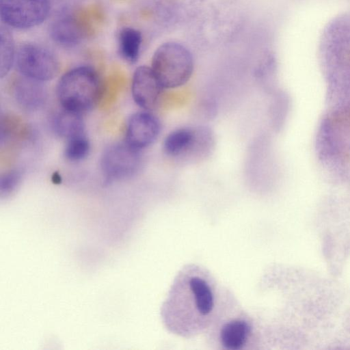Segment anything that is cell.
Instances as JSON below:
<instances>
[{
	"label": "cell",
	"mask_w": 350,
	"mask_h": 350,
	"mask_svg": "<svg viewBox=\"0 0 350 350\" xmlns=\"http://www.w3.org/2000/svg\"><path fill=\"white\" fill-rule=\"evenodd\" d=\"M221 289L206 268L196 264L183 267L161 307L166 329L185 338L204 333L213 318Z\"/></svg>",
	"instance_id": "1"
},
{
	"label": "cell",
	"mask_w": 350,
	"mask_h": 350,
	"mask_svg": "<svg viewBox=\"0 0 350 350\" xmlns=\"http://www.w3.org/2000/svg\"><path fill=\"white\" fill-rule=\"evenodd\" d=\"M204 334L206 343L213 349L254 350L262 345L258 321L225 286L221 287L213 318Z\"/></svg>",
	"instance_id": "2"
},
{
	"label": "cell",
	"mask_w": 350,
	"mask_h": 350,
	"mask_svg": "<svg viewBox=\"0 0 350 350\" xmlns=\"http://www.w3.org/2000/svg\"><path fill=\"white\" fill-rule=\"evenodd\" d=\"M55 90L63 109L82 114L99 100L102 84L93 68L80 66L65 72L59 79Z\"/></svg>",
	"instance_id": "3"
},
{
	"label": "cell",
	"mask_w": 350,
	"mask_h": 350,
	"mask_svg": "<svg viewBox=\"0 0 350 350\" xmlns=\"http://www.w3.org/2000/svg\"><path fill=\"white\" fill-rule=\"evenodd\" d=\"M150 67L163 87L172 89L183 85L190 79L194 62L187 47L176 42H167L154 51Z\"/></svg>",
	"instance_id": "4"
},
{
	"label": "cell",
	"mask_w": 350,
	"mask_h": 350,
	"mask_svg": "<svg viewBox=\"0 0 350 350\" xmlns=\"http://www.w3.org/2000/svg\"><path fill=\"white\" fill-rule=\"evenodd\" d=\"M213 144V133L208 127H182L171 131L165 137L163 150L171 158L193 160L209 154Z\"/></svg>",
	"instance_id": "5"
},
{
	"label": "cell",
	"mask_w": 350,
	"mask_h": 350,
	"mask_svg": "<svg viewBox=\"0 0 350 350\" xmlns=\"http://www.w3.org/2000/svg\"><path fill=\"white\" fill-rule=\"evenodd\" d=\"M15 64L21 76L40 82L52 80L59 70V62L46 47L25 42L16 49Z\"/></svg>",
	"instance_id": "6"
},
{
	"label": "cell",
	"mask_w": 350,
	"mask_h": 350,
	"mask_svg": "<svg viewBox=\"0 0 350 350\" xmlns=\"http://www.w3.org/2000/svg\"><path fill=\"white\" fill-rule=\"evenodd\" d=\"M142 162L141 150L124 142L115 143L105 148L100 165L105 180L113 182L135 176L140 171Z\"/></svg>",
	"instance_id": "7"
},
{
	"label": "cell",
	"mask_w": 350,
	"mask_h": 350,
	"mask_svg": "<svg viewBox=\"0 0 350 350\" xmlns=\"http://www.w3.org/2000/svg\"><path fill=\"white\" fill-rule=\"evenodd\" d=\"M51 8V0H0L1 20L8 27L27 29L42 23Z\"/></svg>",
	"instance_id": "8"
},
{
	"label": "cell",
	"mask_w": 350,
	"mask_h": 350,
	"mask_svg": "<svg viewBox=\"0 0 350 350\" xmlns=\"http://www.w3.org/2000/svg\"><path fill=\"white\" fill-rule=\"evenodd\" d=\"M161 130L160 120L150 111H138L132 114L127 120L125 142L142 150L157 140Z\"/></svg>",
	"instance_id": "9"
},
{
	"label": "cell",
	"mask_w": 350,
	"mask_h": 350,
	"mask_svg": "<svg viewBox=\"0 0 350 350\" xmlns=\"http://www.w3.org/2000/svg\"><path fill=\"white\" fill-rule=\"evenodd\" d=\"M163 89L151 67L141 66L134 71L131 81L132 97L144 110L151 111L157 106Z\"/></svg>",
	"instance_id": "10"
},
{
	"label": "cell",
	"mask_w": 350,
	"mask_h": 350,
	"mask_svg": "<svg viewBox=\"0 0 350 350\" xmlns=\"http://www.w3.org/2000/svg\"><path fill=\"white\" fill-rule=\"evenodd\" d=\"M49 33L56 44L71 48L83 41L86 36V29L79 17L66 13L57 17L51 23Z\"/></svg>",
	"instance_id": "11"
},
{
	"label": "cell",
	"mask_w": 350,
	"mask_h": 350,
	"mask_svg": "<svg viewBox=\"0 0 350 350\" xmlns=\"http://www.w3.org/2000/svg\"><path fill=\"white\" fill-rule=\"evenodd\" d=\"M12 94L16 104L28 111L39 110L47 99V91L43 82L23 76L13 84Z\"/></svg>",
	"instance_id": "12"
},
{
	"label": "cell",
	"mask_w": 350,
	"mask_h": 350,
	"mask_svg": "<svg viewBox=\"0 0 350 350\" xmlns=\"http://www.w3.org/2000/svg\"><path fill=\"white\" fill-rule=\"evenodd\" d=\"M53 133L66 140L85 133V124L81 113L63 109L51 118Z\"/></svg>",
	"instance_id": "13"
},
{
	"label": "cell",
	"mask_w": 350,
	"mask_h": 350,
	"mask_svg": "<svg viewBox=\"0 0 350 350\" xmlns=\"http://www.w3.org/2000/svg\"><path fill=\"white\" fill-rule=\"evenodd\" d=\"M142 36L131 27L121 28L118 33V50L120 57L130 64L135 63L140 55Z\"/></svg>",
	"instance_id": "14"
},
{
	"label": "cell",
	"mask_w": 350,
	"mask_h": 350,
	"mask_svg": "<svg viewBox=\"0 0 350 350\" xmlns=\"http://www.w3.org/2000/svg\"><path fill=\"white\" fill-rule=\"evenodd\" d=\"M1 78L6 76L15 64L16 50L14 38L8 27L3 25L0 29Z\"/></svg>",
	"instance_id": "15"
},
{
	"label": "cell",
	"mask_w": 350,
	"mask_h": 350,
	"mask_svg": "<svg viewBox=\"0 0 350 350\" xmlns=\"http://www.w3.org/2000/svg\"><path fill=\"white\" fill-rule=\"evenodd\" d=\"M90 151V142L84 133L66 140L64 156L68 161L77 162L85 159Z\"/></svg>",
	"instance_id": "16"
},
{
	"label": "cell",
	"mask_w": 350,
	"mask_h": 350,
	"mask_svg": "<svg viewBox=\"0 0 350 350\" xmlns=\"http://www.w3.org/2000/svg\"><path fill=\"white\" fill-rule=\"evenodd\" d=\"M21 173L18 170H12L4 173L0 178V193L1 196L12 193L21 180Z\"/></svg>",
	"instance_id": "17"
}]
</instances>
